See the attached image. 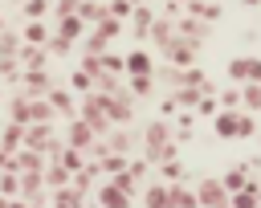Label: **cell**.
Returning a JSON list of instances; mask_svg holds the SVG:
<instances>
[{"label":"cell","mask_w":261,"mask_h":208,"mask_svg":"<svg viewBox=\"0 0 261 208\" xmlns=\"http://www.w3.org/2000/svg\"><path fill=\"white\" fill-rule=\"evenodd\" d=\"M143 159H147V163L175 159V135H171L167 118H155V122L143 131Z\"/></svg>","instance_id":"6da1fadb"},{"label":"cell","mask_w":261,"mask_h":208,"mask_svg":"<svg viewBox=\"0 0 261 208\" xmlns=\"http://www.w3.org/2000/svg\"><path fill=\"white\" fill-rule=\"evenodd\" d=\"M106 106H110V94H98V90H90L82 102H77V118L102 139L106 131H110V118H106Z\"/></svg>","instance_id":"7a4b0ae2"},{"label":"cell","mask_w":261,"mask_h":208,"mask_svg":"<svg viewBox=\"0 0 261 208\" xmlns=\"http://www.w3.org/2000/svg\"><path fill=\"white\" fill-rule=\"evenodd\" d=\"M196 204H200V208H228V192H224V184H220L216 175L196 179Z\"/></svg>","instance_id":"3957f363"},{"label":"cell","mask_w":261,"mask_h":208,"mask_svg":"<svg viewBox=\"0 0 261 208\" xmlns=\"http://www.w3.org/2000/svg\"><path fill=\"white\" fill-rule=\"evenodd\" d=\"M53 143H61L57 135H53V122H29L24 126V139H20V147H29V151H49Z\"/></svg>","instance_id":"277c9868"},{"label":"cell","mask_w":261,"mask_h":208,"mask_svg":"<svg viewBox=\"0 0 261 208\" xmlns=\"http://www.w3.org/2000/svg\"><path fill=\"white\" fill-rule=\"evenodd\" d=\"M196 53H200V45H196V41L175 37V41L163 49V61H167V65H175V69H188V65H196Z\"/></svg>","instance_id":"5b68a950"},{"label":"cell","mask_w":261,"mask_h":208,"mask_svg":"<svg viewBox=\"0 0 261 208\" xmlns=\"http://www.w3.org/2000/svg\"><path fill=\"white\" fill-rule=\"evenodd\" d=\"M98 143V135L82 122V118H69V126H65V147H73V151H90Z\"/></svg>","instance_id":"8992f818"},{"label":"cell","mask_w":261,"mask_h":208,"mask_svg":"<svg viewBox=\"0 0 261 208\" xmlns=\"http://www.w3.org/2000/svg\"><path fill=\"white\" fill-rule=\"evenodd\" d=\"M228 82H261V57H232Z\"/></svg>","instance_id":"52a82bcc"},{"label":"cell","mask_w":261,"mask_h":208,"mask_svg":"<svg viewBox=\"0 0 261 208\" xmlns=\"http://www.w3.org/2000/svg\"><path fill=\"white\" fill-rule=\"evenodd\" d=\"M45 102H49V110H53V114L77 118V98H73V90H61V86H53V90L45 94Z\"/></svg>","instance_id":"ba28073f"},{"label":"cell","mask_w":261,"mask_h":208,"mask_svg":"<svg viewBox=\"0 0 261 208\" xmlns=\"http://www.w3.org/2000/svg\"><path fill=\"white\" fill-rule=\"evenodd\" d=\"M20 77H24V98H45V94L53 90V77H49V69H24Z\"/></svg>","instance_id":"9c48e42d"},{"label":"cell","mask_w":261,"mask_h":208,"mask_svg":"<svg viewBox=\"0 0 261 208\" xmlns=\"http://www.w3.org/2000/svg\"><path fill=\"white\" fill-rule=\"evenodd\" d=\"M122 73H126V77L155 73V61H151V53H147V49H130V53L122 57Z\"/></svg>","instance_id":"30bf717a"},{"label":"cell","mask_w":261,"mask_h":208,"mask_svg":"<svg viewBox=\"0 0 261 208\" xmlns=\"http://www.w3.org/2000/svg\"><path fill=\"white\" fill-rule=\"evenodd\" d=\"M16 61H20V69H45L49 65V49L45 45H20Z\"/></svg>","instance_id":"8fae6325"},{"label":"cell","mask_w":261,"mask_h":208,"mask_svg":"<svg viewBox=\"0 0 261 208\" xmlns=\"http://www.w3.org/2000/svg\"><path fill=\"white\" fill-rule=\"evenodd\" d=\"M147 37H151L159 49H167V45L175 41V20H167V16H155V20H151V29H147Z\"/></svg>","instance_id":"7c38bea8"},{"label":"cell","mask_w":261,"mask_h":208,"mask_svg":"<svg viewBox=\"0 0 261 208\" xmlns=\"http://www.w3.org/2000/svg\"><path fill=\"white\" fill-rule=\"evenodd\" d=\"M184 8H188V16H200L204 24H216V20L224 16V8H220V4H212V0H188Z\"/></svg>","instance_id":"4fadbf2b"},{"label":"cell","mask_w":261,"mask_h":208,"mask_svg":"<svg viewBox=\"0 0 261 208\" xmlns=\"http://www.w3.org/2000/svg\"><path fill=\"white\" fill-rule=\"evenodd\" d=\"M98 208H130V196L118 192V188L106 179V184H98Z\"/></svg>","instance_id":"5bb4252c"},{"label":"cell","mask_w":261,"mask_h":208,"mask_svg":"<svg viewBox=\"0 0 261 208\" xmlns=\"http://www.w3.org/2000/svg\"><path fill=\"white\" fill-rule=\"evenodd\" d=\"M82 33H86V24L77 20V12H69V16H57V33H53V37H61L65 45H73Z\"/></svg>","instance_id":"9a60e30c"},{"label":"cell","mask_w":261,"mask_h":208,"mask_svg":"<svg viewBox=\"0 0 261 208\" xmlns=\"http://www.w3.org/2000/svg\"><path fill=\"white\" fill-rule=\"evenodd\" d=\"M237 114H241V110H216V114H212L216 139H237Z\"/></svg>","instance_id":"2e32d148"},{"label":"cell","mask_w":261,"mask_h":208,"mask_svg":"<svg viewBox=\"0 0 261 208\" xmlns=\"http://www.w3.org/2000/svg\"><path fill=\"white\" fill-rule=\"evenodd\" d=\"M45 163H49V159H45L41 151H29V147H20V151L12 155V167H16V171H45Z\"/></svg>","instance_id":"e0dca14e"},{"label":"cell","mask_w":261,"mask_h":208,"mask_svg":"<svg viewBox=\"0 0 261 208\" xmlns=\"http://www.w3.org/2000/svg\"><path fill=\"white\" fill-rule=\"evenodd\" d=\"M20 139H24V126L20 122H8L0 131V155H16L20 151Z\"/></svg>","instance_id":"ac0fdd59"},{"label":"cell","mask_w":261,"mask_h":208,"mask_svg":"<svg viewBox=\"0 0 261 208\" xmlns=\"http://www.w3.org/2000/svg\"><path fill=\"white\" fill-rule=\"evenodd\" d=\"M249 175H253V171H249L245 163H237V167H228V171H224V175H216V179H220V184H224V192L232 196V192H241V188L249 184Z\"/></svg>","instance_id":"d6986e66"},{"label":"cell","mask_w":261,"mask_h":208,"mask_svg":"<svg viewBox=\"0 0 261 208\" xmlns=\"http://www.w3.org/2000/svg\"><path fill=\"white\" fill-rule=\"evenodd\" d=\"M126 20H130V29H135V37H147V29H151V20H155V8H147V4H135Z\"/></svg>","instance_id":"ffe728a7"},{"label":"cell","mask_w":261,"mask_h":208,"mask_svg":"<svg viewBox=\"0 0 261 208\" xmlns=\"http://www.w3.org/2000/svg\"><path fill=\"white\" fill-rule=\"evenodd\" d=\"M167 196H171V208H200L196 188H188V184H167Z\"/></svg>","instance_id":"44dd1931"},{"label":"cell","mask_w":261,"mask_h":208,"mask_svg":"<svg viewBox=\"0 0 261 208\" xmlns=\"http://www.w3.org/2000/svg\"><path fill=\"white\" fill-rule=\"evenodd\" d=\"M143 208H171V196H167V184H147V192H143Z\"/></svg>","instance_id":"7402d4cb"},{"label":"cell","mask_w":261,"mask_h":208,"mask_svg":"<svg viewBox=\"0 0 261 208\" xmlns=\"http://www.w3.org/2000/svg\"><path fill=\"white\" fill-rule=\"evenodd\" d=\"M73 12H77V20H82V24H98V20L106 16V4H102V0H82Z\"/></svg>","instance_id":"603a6c76"},{"label":"cell","mask_w":261,"mask_h":208,"mask_svg":"<svg viewBox=\"0 0 261 208\" xmlns=\"http://www.w3.org/2000/svg\"><path fill=\"white\" fill-rule=\"evenodd\" d=\"M155 171H159V184H179L184 179V163L179 159H159Z\"/></svg>","instance_id":"cb8c5ba5"},{"label":"cell","mask_w":261,"mask_h":208,"mask_svg":"<svg viewBox=\"0 0 261 208\" xmlns=\"http://www.w3.org/2000/svg\"><path fill=\"white\" fill-rule=\"evenodd\" d=\"M45 41H49L45 20H29V24H24V33H20V45H45Z\"/></svg>","instance_id":"d4e9b609"},{"label":"cell","mask_w":261,"mask_h":208,"mask_svg":"<svg viewBox=\"0 0 261 208\" xmlns=\"http://www.w3.org/2000/svg\"><path fill=\"white\" fill-rule=\"evenodd\" d=\"M241 110H261V82H245L241 86Z\"/></svg>","instance_id":"484cf974"},{"label":"cell","mask_w":261,"mask_h":208,"mask_svg":"<svg viewBox=\"0 0 261 208\" xmlns=\"http://www.w3.org/2000/svg\"><path fill=\"white\" fill-rule=\"evenodd\" d=\"M155 86V73H139V77H126V94L130 98H147Z\"/></svg>","instance_id":"4316f807"},{"label":"cell","mask_w":261,"mask_h":208,"mask_svg":"<svg viewBox=\"0 0 261 208\" xmlns=\"http://www.w3.org/2000/svg\"><path fill=\"white\" fill-rule=\"evenodd\" d=\"M49 200H53V208H82V196L73 188H57V192H49Z\"/></svg>","instance_id":"83f0119b"},{"label":"cell","mask_w":261,"mask_h":208,"mask_svg":"<svg viewBox=\"0 0 261 208\" xmlns=\"http://www.w3.org/2000/svg\"><path fill=\"white\" fill-rule=\"evenodd\" d=\"M29 122H53V110L45 98H29Z\"/></svg>","instance_id":"f1b7e54d"},{"label":"cell","mask_w":261,"mask_h":208,"mask_svg":"<svg viewBox=\"0 0 261 208\" xmlns=\"http://www.w3.org/2000/svg\"><path fill=\"white\" fill-rule=\"evenodd\" d=\"M41 192V171H20V200H33Z\"/></svg>","instance_id":"f546056e"},{"label":"cell","mask_w":261,"mask_h":208,"mask_svg":"<svg viewBox=\"0 0 261 208\" xmlns=\"http://www.w3.org/2000/svg\"><path fill=\"white\" fill-rule=\"evenodd\" d=\"M171 102H175V106H188V110H196V102H200V90H196V86H179V90L171 94Z\"/></svg>","instance_id":"4dcf8cb0"},{"label":"cell","mask_w":261,"mask_h":208,"mask_svg":"<svg viewBox=\"0 0 261 208\" xmlns=\"http://www.w3.org/2000/svg\"><path fill=\"white\" fill-rule=\"evenodd\" d=\"M237 139H257V118H253L249 110L237 114Z\"/></svg>","instance_id":"1f68e13d"},{"label":"cell","mask_w":261,"mask_h":208,"mask_svg":"<svg viewBox=\"0 0 261 208\" xmlns=\"http://www.w3.org/2000/svg\"><path fill=\"white\" fill-rule=\"evenodd\" d=\"M0 196H4V200L20 196V175H16V171H0Z\"/></svg>","instance_id":"d6a6232c"},{"label":"cell","mask_w":261,"mask_h":208,"mask_svg":"<svg viewBox=\"0 0 261 208\" xmlns=\"http://www.w3.org/2000/svg\"><path fill=\"white\" fill-rule=\"evenodd\" d=\"M94 33H98L102 41H110V37H118V33H122V20H114V16H102V20L94 24Z\"/></svg>","instance_id":"836d02e7"},{"label":"cell","mask_w":261,"mask_h":208,"mask_svg":"<svg viewBox=\"0 0 261 208\" xmlns=\"http://www.w3.org/2000/svg\"><path fill=\"white\" fill-rule=\"evenodd\" d=\"M126 159H130V155H102V159H94V163H98V171L114 175V171H122V167H126Z\"/></svg>","instance_id":"e575fe53"},{"label":"cell","mask_w":261,"mask_h":208,"mask_svg":"<svg viewBox=\"0 0 261 208\" xmlns=\"http://www.w3.org/2000/svg\"><path fill=\"white\" fill-rule=\"evenodd\" d=\"M98 65H102V73H114V77H122V57H118V53H110V49H106V53L98 57Z\"/></svg>","instance_id":"d590c367"},{"label":"cell","mask_w":261,"mask_h":208,"mask_svg":"<svg viewBox=\"0 0 261 208\" xmlns=\"http://www.w3.org/2000/svg\"><path fill=\"white\" fill-rule=\"evenodd\" d=\"M69 90H73V94H90V90H94V77L82 73V69H73V73H69Z\"/></svg>","instance_id":"8d00e7d4"},{"label":"cell","mask_w":261,"mask_h":208,"mask_svg":"<svg viewBox=\"0 0 261 208\" xmlns=\"http://www.w3.org/2000/svg\"><path fill=\"white\" fill-rule=\"evenodd\" d=\"M216 102H220V110H241V90L237 86H224Z\"/></svg>","instance_id":"74e56055"},{"label":"cell","mask_w":261,"mask_h":208,"mask_svg":"<svg viewBox=\"0 0 261 208\" xmlns=\"http://www.w3.org/2000/svg\"><path fill=\"white\" fill-rule=\"evenodd\" d=\"M220 110V102H216V94H200V102H196V110L192 114H204V118H212Z\"/></svg>","instance_id":"f35d334b"},{"label":"cell","mask_w":261,"mask_h":208,"mask_svg":"<svg viewBox=\"0 0 261 208\" xmlns=\"http://www.w3.org/2000/svg\"><path fill=\"white\" fill-rule=\"evenodd\" d=\"M45 12H49V0H24V16L29 20H45Z\"/></svg>","instance_id":"ab89813d"},{"label":"cell","mask_w":261,"mask_h":208,"mask_svg":"<svg viewBox=\"0 0 261 208\" xmlns=\"http://www.w3.org/2000/svg\"><path fill=\"white\" fill-rule=\"evenodd\" d=\"M106 45H110V41H102V37L90 29V37H86V53H90V57H102V53H106Z\"/></svg>","instance_id":"60d3db41"},{"label":"cell","mask_w":261,"mask_h":208,"mask_svg":"<svg viewBox=\"0 0 261 208\" xmlns=\"http://www.w3.org/2000/svg\"><path fill=\"white\" fill-rule=\"evenodd\" d=\"M12 122H20V126H29V98L20 94L16 102H12Z\"/></svg>","instance_id":"b9f144b4"},{"label":"cell","mask_w":261,"mask_h":208,"mask_svg":"<svg viewBox=\"0 0 261 208\" xmlns=\"http://www.w3.org/2000/svg\"><path fill=\"white\" fill-rule=\"evenodd\" d=\"M16 49H20V37L0 33V57H16Z\"/></svg>","instance_id":"7bdbcfd3"},{"label":"cell","mask_w":261,"mask_h":208,"mask_svg":"<svg viewBox=\"0 0 261 208\" xmlns=\"http://www.w3.org/2000/svg\"><path fill=\"white\" fill-rule=\"evenodd\" d=\"M126 171H130V179L139 184V179H143V175L151 171V163H147V159H126Z\"/></svg>","instance_id":"ee69618b"},{"label":"cell","mask_w":261,"mask_h":208,"mask_svg":"<svg viewBox=\"0 0 261 208\" xmlns=\"http://www.w3.org/2000/svg\"><path fill=\"white\" fill-rule=\"evenodd\" d=\"M77 69H82V73H90V77H94V73H102V65H98V57H90V53L82 57V65H77Z\"/></svg>","instance_id":"f6af8a7d"},{"label":"cell","mask_w":261,"mask_h":208,"mask_svg":"<svg viewBox=\"0 0 261 208\" xmlns=\"http://www.w3.org/2000/svg\"><path fill=\"white\" fill-rule=\"evenodd\" d=\"M175 110H179V106H175L171 98H163V102H159V118H175Z\"/></svg>","instance_id":"bcb514c9"},{"label":"cell","mask_w":261,"mask_h":208,"mask_svg":"<svg viewBox=\"0 0 261 208\" xmlns=\"http://www.w3.org/2000/svg\"><path fill=\"white\" fill-rule=\"evenodd\" d=\"M8 208H29V200H20V196H12V200H8Z\"/></svg>","instance_id":"7dc6e473"},{"label":"cell","mask_w":261,"mask_h":208,"mask_svg":"<svg viewBox=\"0 0 261 208\" xmlns=\"http://www.w3.org/2000/svg\"><path fill=\"white\" fill-rule=\"evenodd\" d=\"M241 8H261V0H241Z\"/></svg>","instance_id":"c3c4849f"},{"label":"cell","mask_w":261,"mask_h":208,"mask_svg":"<svg viewBox=\"0 0 261 208\" xmlns=\"http://www.w3.org/2000/svg\"><path fill=\"white\" fill-rule=\"evenodd\" d=\"M126 4H130V8H135V4H143V0H126Z\"/></svg>","instance_id":"681fc988"},{"label":"cell","mask_w":261,"mask_h":208,"mask_svg":"<svg viewBox=\"0 0 261 208\" xmlns=\"http://www.w3.org/2000/svg\"><path fill=\"white\" fill-rule=\"evenodd\" d=\"M73 4H82V0H73Z\"/></svg>","instance_id":"f907efd6"}]
</instances>
